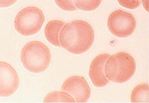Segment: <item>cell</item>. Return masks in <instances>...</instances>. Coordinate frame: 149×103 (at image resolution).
<instances>
[{
	"label": "cell",
	"mask_w": 149,
	"mask_h": 103,
	"mask_svg": "<svg viewBox=\"0 0 149 103\" xmlns=\"http://www.w3.org/2000/svg\"><path fill=\"white\" fill-rule=\"evenodd\" d=\"M60 46L70 53L80 54L88 52L95 40L94 30L88 22L75 20L65 23L60 32Z\"/></svg>",
	"instance_id": "obj_1"
},
{
	"label": "cell",
	"mask_w": 149,
	"mask_h": 103,
	"mask_svg": "<svg viewBox=\"0 0 149 103\" xmlns=\"http://www.w3.org/2000/svg\"><path fill=\"white\" fill-rule=\"evenodd\" d=\"M20 61L27 71L39 74L46 71L50 66L51 53L48 46L42 42L33 41L23 46Z\"/></svg>",
	"instance_id": "obj_2"
},
{
	"label": "cell",
	"mask_w": 149,
	"mask_h": 103,
	"mask_svg": "<svg viewBox=\"0 0 149 103\" xmlns=\"http://www.w3.org/2000/svg\"><path fill=\"white\" fill-rule=\"evenodd\" d=\"M134 57L125 52H119L109 56L106 61L104 72L107 79L116 83L127 82L136 71Z\"/></svg>",
	"instance_id": "obj_3"
},
{
	"label": "cell",
	"mask_w": 149,
	"mask_h": 103,
	"mask_svg": "<svg viewBox=\"0 0 149 103\" xmlns=\"http://www.w3.org/2000/svg\"><path fill=\"white\" fill-rule=\"evenodd\" d=\"M45 17L42 10L29 6L23 8L16 15L14 25L16 31L23 36H33L42 29Z\"/></svg>",
	"instance_id": "obj_4"
},
{
	"label": "cell",
	"mask_w": 149,
	"mask_h": 103,
	"mask_svg": "<svg viewBox=\"0 0 149 103\" xmlns=\"http://www.w3.org/2000/svg\"><path fill=\"white\" fill-rule=\"evenodd\" d=\"M107 26L109 31L115 36L126 38L134 34L136 27V21L132 14L118 9L109 15Z\"/></svg>",
	"instance_id": "obj_5"
},
{
	"label": "cell",
	"mask_w": 149,
	"mask_h": 103,
	"mask_svg": "<svg viewBox=\"0 0 149 103\" xmlns=\"http://www.w3.org/2000/svg\"><path fill=\"white\" fill-rule=\"evenodd\" d=\"M61 90L74 97L77 103H86L91 95V89L84 77L72 76L63 82Z\"/></svg>",
	"instance_id": "obj_6"
},
{
	"label": "cell",
	"mask_w": 149,
	"mask_h": 103,
	"mask_svg": "<svg viewBox=\"0 0 149 103\" xmlns=\"http://www.w3.org/2000/svg\"><path fill=\"white\" fill-rule=\"evenodd\" d=\"M19 86V76L15 69L8 63L0 61V97L11 96Z\"/></svg>",
	"instance_id": "obj_7"
},
{
	"label": "cell",
	"mask_w": 149,
	"mask_h": 103,
	"mask_svg": "<svg viewBox=\"0 0 149 103\" xmlns=\"http://www.w3.org/2000/svg\"><path fill=\"white\" fill-rule=\"evenodd\" d=\"M110 56L109 54H100L95 57L91 63L88 75L95 87H103L109 84V80L105 75L104 67L106 61Z\"/></svg>",
	"instance_id": "obj_8"
},
{
	"label": "cell",
	"mask_w": 149,
	"mask_h": 103,
	"mask_svg": "<svg viewBox=\"0 0 149 103\" xmlns=\"http://www.w3.org/2000/svg\"><path fill=\"white\" fill-rule=\"evenodd\" d=\"M65 22L60 20H53L48 22L45 29V35L49 42L54 46L61 47L59 42L60 31Z\"/></svg>",
	"instance_id": "obj_9"
},
{
	"label": "cell",
	"mask_w": 149,
	"mask_h": 103,
	"mask_svg": "<svg viewBox=\"0 0 149 103\" xmlns=\"http://www.w3.org/2000/svg\"><path fill=\"white\" fill-rule=\"evenodd\" d=\"M132 103H149V85L141 83L134 88L130 95Z\"/></svg>",
	"instance_id": "obj_10"
},
{
	"label": "cell",
	"mask_w": 149,
	"mask_h": 103,
	"mask_svg": "<svg viewBox=\"0 0 149 103\" xmlns=\"http://www.w3.org/2000/svg\"><path fill=\"white\" fill-rule=\"evenodd\" d=\"M44 103H75V99L70 94L64 91H54L45 97Z\"/></svg>",
	"instance_id": "obj_11"
},
{
	"label": "cell",
	"mask_w": 149,
	"mask_h": 103,
	"mask_svg": "<svg viewBox=\"0 0 149 103\" xmlns=\"http://www.w3.org/2000/svg\"><path fill=\"white\" fill-rule=\"evenodd\" d=\"M73 2L77 9L84 11H92L99 7L102 0H73Z\"/></svg>",
	"instance_id": "obj_12"
},
{
	"label": "cell",
	"mask_w": 149,
	"mask_h": 103,
	"mask_svg": "<svg viewBox=\"0 0 149 103\" xmlns=\"http://www.w3.org/2000/svg\"><path fill=\"white\" fill-rule=\"evenodd\" d=\"M60 8L66 11H74L77 10L73 4V0H54Z\"/></svg>",
	"instance_id": "obj_13"
},
{
	"label": "cell",
	"mask_w": 149,
	"mask_h": 103,
	"mask_svg": "<svg viewBox=\"0 0 149 103\" xmlns=\"http://www.w3.org/2000/svg\"><path fill=\"white\" fill-rule=\"evenodd\" d=\"M117 1L121 6L130 9H136L141 5V0H117Z\"/></svg>",
	"instance_id": "obj_14"
},
{
	"label": "cell",
	"mask_w": 149,
	"mask_h": 103,
	"mask_svg": "<svg viewBox=\"0 0 149 103\" xmlns=\"http://www.w3.org/2000/svg\"><path fill=\"white\" fill-rule=\"evenodd\" d=\"M18 0H0V8H7L11 6Z\"/></svg>",
	"instance_id": "obj_15"
}]
</instances>
